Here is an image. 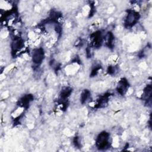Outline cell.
Listing matches in <instances>:
<instances>
[{
  "instance_id": "cell-1",
  "label": "cell",
  "mask_w": 152,
  "mask_h": 152,
  "mask_svg": "<svg viewBox=\"0 0 152 152\" xmlns=\"http://www.w3.org/2000/svg\"><path fill=\"white\" fill-rule=\"evenodd\" d=\"M109 134L106 132L101 133L97 140V145L99 148H104L108 145Z\"/></svg>"
},
{
  "instance_id": "cell-2",
  "label": "cell",
  "mask_w": 152,
  "mask_h": 152,
  "mask_svg": "<svg viewBox=\"0 0 152 152\" xmlns=\"http://www.w3.org/2000/svg\"><path fill=\"white\" fill-rule=\"evenodd\" d=\"M139 18V14L137 12L132 11L129 12L126 19V24L129 26L134 24Z\"/></svg>"
},
{
  "instance_id": "cell-3",
  "label": "cell",
  "mask_w": 152,
  "mask_h": 152,
  "mask_svg": "<svg viewBox=\"0 0 152 152\" xmlns=\"http://www.w3.org/2000/svg\"><path fill=\"white\" fill-rule=\"evenodd\" d=\"M44 53L42 49H38L34 51L33 54V61L36 64H39L43 59Z\"/></svg>"
},
{
  "instance_id": "cell-4",
  "label": "cell",
  "mask_w": 152,
  "mask_h": 152,
  "mask_svg": "<svg viewBox=\"0 0 152 152\" xmlns=\"http://www.w3.org/2000/svg\"><path fill=\"white\" fill-rule=\"evenodd\" d=\"M89 94H90V93L87 90H85L84 91V92H83V93L81 94V100L82 103L84 102L87 100V99L88 97Z\"/></svg>"
}]
</instances>
